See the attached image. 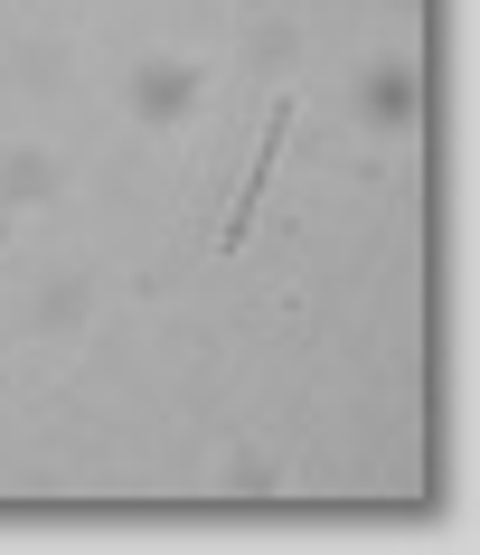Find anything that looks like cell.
Returning a JSON list of instances; mask_svg holds the SVG:
<instances>
[{
	"instance_id": "6da1fadb",
	"label": "cell",
	"mask_w": 480,
	"mask_h": 555,
	"mask_svg": "<svg viewBox=\"0 0 480 555\" xmlns=\"http://www.w3.org/2000/svg\"><path fill=\"white\" fill-rule=\"evenodd\" d=\"M189 104H198V66H142V76H132V114L142 122H180Z\"/></svg>"
},
{
	"instance_id": "7a4b0ae2",
	"label": "cell",
	"mask_w": 480,
	"mask_h": 555,
	"mask_svg": "<svg viewBox=\"0 0 480 555\" xmlns=\"http://www.w3.org/2000/svg\"><path fill=\"white\" fill-rule=\"evenodd\" d=\"M367 114H377V122H415V76H405V66H387V76L367 86Z\"/></svg>"
},
{
	"instance_id": "3957f363",
	"label": "cell",
	"mask_w": 480,
	"mask_h": 555,
	"mask_svg": "<svg viewBox=\"0 0 480 555\" xmlns=\"http://www.w3.org/2000/svg\"><path fill=\"white\" fill-rule=\"evenodd\" d=\"M57 189V170L38 160V151H20V160H0V198H48Z\"/></svg>"
}]
</instances>
